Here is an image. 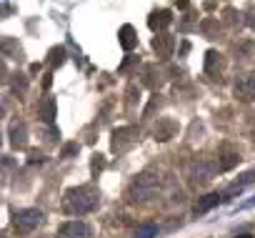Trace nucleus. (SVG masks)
<instances>
[{"instance_id": "obj_1", "label": "nucleus", "mask_w": 255, "mask_h": 238, "mask_svg": "<svg viewBox=\"0 0 255 238\" xmlns=\"http://www.w3.org/2000/svg\"><path fill=\"white\" fill-rule=\"evenodd\" d=\"M100 203V193L95 186H78V188H70L63 198V208L73 216H85V213H93Z\"/></svg>"}, {"instance_id": "obj_2", "label": "nucleus", "mask_w": 255, "mask_h": 238, "mask_svg": "<svg viewBox=\"0 0 255 238\" xmlns=\"http://www.w3.org/2000/svg\"><path fill=\"white\" fill-rule=\"evenodd\" d=\"M158 188H160V178H158L155 173L145 171V173L135 176V181H133L130 186H128V191H125V198L130 201V203H143V201L153 198Z\"/></svg>"}, {"instance_id": "obj_3", "label": "nucleus", "mask_w": 255, "mask_h": 238, "mask_svg": "<svg viewBox=\"0 0 255 238\" xmlns=\"http://www.w3.org/2000/svg\"><path fill=\"white\" fill-rule=\"evenodd\" d=\"M40 223H43V211H38V208H20L13 213V228L23 236L33 233Z\"/></svg>"}, {"instance_id": "obj_4", "label": "nucleus", "mask_w": 255, "mask_h": 238, "mask_svg": "<svg viewBox=\"0 0 255 238\" xmlns=\"http://www.w3.org/2000/svg\"><path fill=\"white\" fill-rule=\"evenodd\" d=\"M218 171V163H210L208 158H195L190 166H188V178L195 183V186H203L208 183Z\"/></svg>"}, {"instance_id": "obj_5", "label": "nucleus", "mask_w": 255, "mask_h": 238, "mask_svg": "<svg viewBox=\"0 0 255 238\" xmlns=\"http://www.w3.org/2000/svg\"><path fill=\"white\" fill-rule=\"evenodd\" d=\"M233 93L238 100L243 103H253L255 100V70H248L243 75L235 78V85H233Z\"/></svg>"}, {"instance_id": "obj_6", "label": "nucleus", "mask_w": 255, "mask_h": 238, "mask_svg": "<svg viewBox=\"0 0 255 238\" xmlns=\"http://www.w3.org/2000/svg\"><path fill=\"white\" fill-rule=\"evenodd\" d=\"M135 141H138V128H133V126L118 128V131L113 133V151H115V153H125L128 148H133Z\"/></svg>"}, {"instance_id": "obj_7", "label": "nucleus", "mask_w": 255, "mask_h": 238, "mask_svg": "<svg viewBox=\"0 0 255 238\" xmlns=\"http://www.w3.org/2000/svg\"><path fill=\"white\" fill-rule=\"evenodd\" d=\"M93 228L85 221H68L58 228V238H90Z\"/></svg>"}, {"instance_id": "obj_8", "label": "nucleus", "mask_w": 255, "mask_h": 238, "mask_svg": "<svg viewBox=\"0 0 255 238\" xmlns=\"http://www.w3.org/2000/svg\"><path fill=\"white\" fill-rule=\"evenodd\" d=\"M153 50L158 53L160 60H168V58L173 55V50H175V38H173L170 33H158V35L153 38Z\"/></svg>"}, {"instance_id": "obj_9", "label": "nucleus", "mask_w": 255, "mask_h": 238, "mask_svg": "<svg viewBox=\"0 0 255 238\" xmlns=\"http://www.w3.org/2000/svg\"><path fill=\"white\" fill-rule=\"evenodd\" d=\"M175 133H178V123L173 121V118H160V121L155 123V141L165 143V141L175 138Z\"/></svg>"}, {"instance_id": "obj_10", "label": "nucleus", "mask_w": 255, "mask_h": 238, "mask_svg": "<svg viewBox=\"0 0 255 238\" xmlns=\"http://www.w3.org/2000/svg\"><path fill=\"white\" fill-rule=\"evenodd\" d=\"M223 70H225V58H223V53L208 50V53H205V73H208L210 78H218Z\"/></svg>"}, {"instance_id": "obj_11", "label": "nucleus", "mask_w": 255, "mask_h": 238, "mask_svg": "<svg viewBox=\"0 0 255 238\" xmlns=\"http://www.w3.org/2000/svg\"><path fill=\"white\" fill-rule=\"evenodd\" d=\"M173 23V13L170 10H153L150 13V18H148V25H150V30H155V33H163L168 25Z\"/></svg>"}, {"instance_id": "obj_12", "label": "nucleus", "mask_w": 255, "mask_h": 238, "mask_svg": "<svg viewBox=\"0 0 255 238\" xmlns=\"http://www.w3.org/2000/svg\"><path fill=\"white\" fill-rule=\"evenodd\" d=\"M238 161H240V153L238 151H233L230 146H225L220 153H218V171H230V168H235L238 166Z\"/></svg>"}, {"instance_id": "obj_13", "label": "nucleus", "mask_w": 255, "mask_h": 238, "mask_svg": "<svg viewBox=\"0 0 255 238\" xmlns=\"http://www.w3.org/2000/svg\"><path fill=\"white\" fill-rule=\"evenodd\" d=\"M10 146L13 148H25L28 146V126L25 123H13V128H10Z\"/></svg>"}, {"instance_id": "obj_14", "label": "nucleus", "mask_w": 255, "mask_h": 238, "mask_svg": "<svg viewBox=\"0 0 255 238\" xmlns=\"http://www.w3.org/2000/svg\"><path fill=\"white\" fill-rule=\"evenodd\" d=\"M118 38H120L123 50H133V48L138 45V33H135V28H133V25H123V28H120V33H118Z\"/></svg>"}, {"instance_id": "obj_15", "label": "nucleus", "mask_w": 255, "mask_h": 238, "mask_svg": "<svg viewBox=\"0 0 255 238\" xmlns=\"http://www.w3.org/2000/svg\"><path fill=\"white\" fill-rule=\"evenodd\" d=\"M38 118L43 123H53L55 121V100L53 98H43L38 105Z\"/></svg>"}, {"instance_id": "obj_16", "label": "nucleus", "mask_w": 255, "mask_h": 238, "mask_svg": "<svg viewBox=\"0 0 255 238\" xmlns=\"http://www.w3.org/2000/svg\"><path fill=\"white\" fill-rule=\"evenodd\" d=\"M220 201H225L220 193H208V196L198 198V203H195V213H208V211H210V208H215Z\"/></svg>"}, {"instance_id": "obj_17", "label": "nucleus", "mask_w": 255, "mask_h": 238, "mask_svg": "<svg viewBox=\"0 0 255 238\" xmlns=\"http://www.w3.org/2000/svg\"><path fill=\"white\" fill-rule=\"evenodd\" d=\"M160 83H163L160 70L155 65H145V85L148 88H160Z\"/></svg>"}, {"instance_id": "obj_18", "label": "nucleus", "mask_w": 255, "mask_h": 238, "mask_svg": "<svg viewBox=\"0 0 255 238\" xmlns=\"http://www.w3.org/2000/svg\"><path fill=\"white\" fill-rule=\"evenodd\" d=\"M200 30L205 33V38H218L220 35V25H218V20H203V25H200Z\"/></svg>"}, {"instance_id": "obj_19", "label": "nucleus", "mask_w": 255, "mask_h": 238, "mask_svg": "<svg viewBox=\"0 0 255 238\" xmlns=\"http://www.w3.org/2000/svg\"><path fill=\"white\" fill-rule=\"evenodd\" d=\"M155 233H158V226H153V223H143V226H138L135 238H155Z\"/></svg>"}, {"instance_id": "obj_20", "label": "nucleus", "mask_w": 255, "mask_h": 238, "mask_svg": "<svg viewBox=\"0 0 255 238\" xmlns=\"http://www.w3.org/2000/svg\"><path fill=\"white\" fill-rule=\"evenodd\" d=\"M10 53H15L18 58L23 55L20 45H15V40H13V38H5V40H3V55H5V58H10Z\"/></svg>"}, {"instance_id": "obj_21", "label": "nucleus", "mask_w": 255, "mask_h": 238, "mask_svg": "<svg viewBox=\"0 0 255 238\" xmlns=\"http://www.w3.org/2000/svg\"><path fill=\"white\" fill-rule=\"evenodd\" d=\"M50 55H53V58H50V63H53V65H60V63H63V58H65V50H63V48H58V50H53Z\"/></svg>"}, {"instance_id": "obj_22", "label": "nucleus", "mask_w": 255, "mask_h": 238, "mask_svg": "<svg viewBox=\"0 0 255 238\" xmlns=\"http://www.w3.org/2000/svg\"><path fill=\"white\" fill-rule=\"evenodd\" d=\"M245 23H248V25H250V28L255 30V5L245 10Z\"/></svg>"}, {"instance_id": "obj_23", "label": "nucleus", "mask_w": 255, "mask_h": 238, "mask_svg": "<svg viewBox=\"0 0 255 238\" xmlns=\"http://www.w3.org/2000/svg\"><path fill=\"white\" fill-rule=\"evenodd\" d=\"M75 151H78V146H75V143H73V146H65V151H63V156L68 158V156H73Z\"/></svg>"}, {"instance_id": "obj_24", "label": "nucleus", "mask_w": 255, "mask_h": 238, "mask_svg": "<svg viewBox=\"0 0 255 238\" xmlns=\"http://www.w3.org/2000/svg\"><path fill=\"white\" fill-rule=\"evenodd\" d=\"M103 168V161H100V156H95V163H93V171H100Z\"/></svg>"}, {"instance_id": "obj_25", "label": "nucleus", "mask_w": 255, "mask_h": 238, "mask_svg": "<svg viewBox=\"0 0 255 238\" xmlns=\"http://www.w3.org/2000/svg\"><path fill=\"white\" fill-rule=\"evenodd\" d=\"M238 238H253V236H248V233H245V236H238Z\"/></svg>"}]
</instances>
